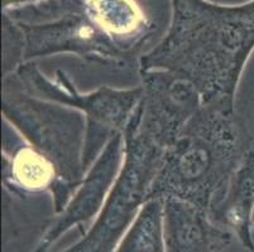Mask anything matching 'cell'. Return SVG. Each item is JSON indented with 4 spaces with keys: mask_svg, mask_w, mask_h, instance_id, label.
Listing matches in <instances>:
<instances>
[{
    "mask_svg": "<svg viewBox=\"0 0 254 252\" xmlns=\"http://www.w3.org/2000/svg\"><path fill=\"white\" fill-rule=\"evenodd\" d=\"M247 154L246 138L230 110L210 106L167 148L149 197L166 194L201 209L219 207Z\"/></svg>",
    "mask_w": 254,
    "mask_h": 252,
    "instance_id": "1",
    "label": "cell"
},
{
    "mask_svg": "<svg viewBox=\"0 0 254 252\" xmlns=\"http://www.w3.org/2000/svg\"><path fill=\"white\" fill-rule=\"evenodd\" d=\"M128 160L123 175L114 188L100 221L87 239L67 252H110L118 236L126 227L140 201L144 198L149 182L162 163L165 148L135 124L127 126Z\"/></svg>",
    "mask_w": 254,
    "mask_h": 252,
    "instance_id": "2",
    "label": "cell"
},
{
    "mask_svg": "<svg viewBox=\"0 0 254 252\" xmlns=\"http://www.w3.org/2000/svg\"><path fill=\"white\" fill-rule=\"evenodd\" d=\"M4 110L42 151V155L51 159L62 179L73 182L80 178V117L24 96L8 94L4 97Z\"/></svg>",
    "mask_w": 254,
    "mask_h": 252,
    "instance_id": "3",
    "label": "cell"
},
{
    "mask_svg": "<svg viewBox=\"0 0 254 252\" xmlns=\"http://www.w3.org/2000/svg\"><path fill=\"white\" fill-rule=\"evenodd\" d=\"M166 218L173 252H210L219 241L218 231L207 225L202 209L179 198L167 197Z\"/></svg>",
    "mask_w": 254,
    "mask_h": 252,
    "instance_id": "4",
    "label": "cell"
},
{
    "mask_svg": "<svg viewBox=\"0 0 254 252\" xmlns=\"http://www.w3.org/2000/svg\"><path fill=\"white\" fill-rule=\"evenodd\" d=\"M119 136L113 139V142L109 144L103 158L100 159L95 169L92 170L89 179L86 180V184L82 191L77 194L76 200L68 208L64 218L60 221L57 227L48 235L47 242L57 239V236L62 231L68 228V226L89 218L96 211V208L103 200V194L105 193L106 188L112 180L113 173H115V169H117V163L119 159Z\"/></svg>",
    "mask_w": 254,
    "mask_h": 252,
    "instance_id": "5",
    "label": "cell"
},
{
    "mask_svg": "<svg viewBox=\"0 0 254 252\" xmlns=\"http://www.w3.org/2000/svg\"><path fill=\"white\" fill-rule=\"evenodd\" d=\"M254 205V152L249 151L239 169L230 180L229 188L219 209L228 223L239 231L242 239L249 242L248 222Z\"/></svg>",
    "mask_w": 254,
    "mask_h": 252,
    "instance_id": "6",
    "label": "cell"
},
{
    "mask_svg": "<svg viewBox=\"0 0 254 252\" xmlns=\"http://www.w3.org/2000/svg\"><path fill=\"white\" fill-rule=\"evenodd\" d=\"M161 211L158 201L145 205L119 252H162Z\"/></svg>",
    "mask_w": 254,
    "mask_h": 252,
    "instance_id": "7",
    "label": "cell"
},
{
    "mask_svg": "<svg viewBox=\"0 0 254 252\" xmlns=\"http://www.w3.org/2000/svg\"><path fill=\"white\" fill-rule=\"evenodd\" d=\"M14 172L20 183L25 187L38 188L50 182L53 170L47 163V158L32 150H23L15 159Z\"/></svg>",
    "mask_w": 254,
    "mask_h": 252,
    "instance_id": "8",
    "label": "cell"
}]
</instances>
